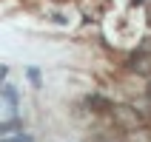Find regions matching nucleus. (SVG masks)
Returning a JSON list of instances; mask_svg holds the SVG:
<instances>
[{
	"instance_id": "f257e3e1",
	"label": "nucleus",
	"mask_w": 151,
	"mask_h": 142,
	"mask_svg": "<svg viewBox=\"0 0 151 142\" xmlns=\"http://www.w3.org/2000/svg\"><path fill=\"white\" fill-rule=\"evenodd\" d=\"M3 100H6V117H14L17 114V97L12 85H3Z\"/></svg>"
},
{
	"instance_id": "f03ea898",
	"label": "nucleus",
	"mask_w": 151,
	"mask_h": 142,
	"mask_svg": "<svg viewBox=\"0 0 151 142\" xmlns=\"http://www.w3.org/2000/svg\"><path fill=\"white\" fill-rule=\"evenodd\" d=\"M29 80H32L34 85H40V74H37V71H34V68H29Z\"/></svg>"
},
{
	"instance_id": "7ed1b4c3",
	"label": "nucleus",
	"mask_w": 151,
	"mask_h": 142,
	"mask_svg": "<svg viewBox=\"0 0 151 142\" xmlns=\"http://www.w3.org/2000/svg\"><path fill=\"white\" fill-rule=\"evenodd\" d=\"M9 142H29V136H17V139H9Z\"/></svg>"
}]
</instances>
